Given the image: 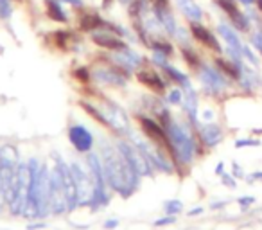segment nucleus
<instances>
[{
  "label": "nucleus",
  "mask_w": 262,
  "mask_h": 230,
  "mask_svg": "<svg viewBox=\"0 0 262 230\" xmlns=\"http://www.w3.org/2000/svg\"><path fill=\"white\" fill-rule=\"evenodd\" d=\"M102 171L108 183L126 196L131 189L137 185V169L131 165L127 157L117 148L104 146L102 148Z\"/></svg>",
  "instance_id": "obj_1"
},
{
  "label": "nucleus",
  "mask_w": 262,
  "mask_h": 230,
  "mask_svg": "<svg viewBox=\"0 0 262 230\" xmlns=\"http://www.w3.org/2000/svg\"><path fill=\"white\" fill-rule=\"evenodd\" d=\"M16 178V150L9 144L0 148V196L11 198Z\"/></svg>",
  "instance_id": "obj_2"
},
{
  "label": "nucleus",
  "mask_w": 262,
  "mask_h": 230,
  "mask_svg": "<svg viewBox=\"0 0 262 230\" xmlns=\"http://www.w3.org/2000/svg\"><path fill=\"white\" fill-rule=\"evenodd\" d=\"M165 132H167L169 140H171V144H172L176 160H180V162H190L192 160L194 140L190 139V135L187 133V130L169 119V121H165Z\"/></svg>",
  "instance_id": "obj_3"
},
{
  "label": "nucleus",
  "mask_w": 262,
  "mask_h": 230,
  "mask_svg": "<svg viewBox=\"0 0 262 230\" xmlns=\"http://www.w3.org/2000/svg\"><path fill=\"white\" fill-rule=\"evenodd\" d=\"M29 187H31V168L29 164H18L16 168V178L13 185V193L9 198L13 214H24L29 200Z\"/></svg>",
  "instance_id": "obj_4"
},
{
  "label": "nucleus",
  "mask_w": 262,
  "mask_h": 230,
  "mask_svg": "<svg viewBox=\"0 0 262 230\" xmlns=\"http://www.w3.org/2000/svg\"><path fill=\"white\" fill-rule=\"evenodd\" d=\"M70 171H72L74 183H76L77 201H79V203H84L86 198L88 200H94V193H95L94 180L90 182L88 173H86V169L83 168V164H79V162H72V164H70Z\"/></svg>",
  "instance_id": "obj_5"
},
{
  "label": "nucleus",
  "mask_w": 262,
  "mask_h": 230,
  "mask_svg": "<svg viewBox=\"0 0 262 230\" xmlns=\"http://www.w3.org/2000/svg\"><path fill=\"white\" fill-rule=\"evenodd\" d=\"M200 79H201V83H203L205 90L214 95L221 94V92L226 90V87H228V81H226L225 74H223L221 70L214 69V67H210V65H203V63H201V67H200Z\"/></svg>",
  "instance_id": "obj_6"
},
{
  "label": "nucleus",
  "mask_w": 262,
  "mask_h": 230,
  "mask_svg": "<svg viewBox=\"0 0 262 230\" xmlns=\"http://www.w3.org/2000/svg\"><path fill=\"white\" fill-rule=\"evenodd\" d=\"M215 2H217L219 8L225 11V15L228 16L232 26L235 27L239 33H250V29H251L250 18H248L246 13L241 11L235 0H215Z\"/></svg>",
  "instance_id": "obj_7"
},
{
  "label": "nucleus",
  "mask_w": 262,
  "mask_h": 230,
  "mask_svg": "<svg viewBox=\"0 0 262 230\" xmlns=\"http://www.w3.org/2000/svg\"><path fill=\"white\" fill-rule=\"evenodd\" d=\"M140 124H142L144 133H146L157 146L167 150L169 155L174 157V150H172V144H171V140H169V135H167V132H165L164 126H160L158 122H155L153 119H149V117H140Z\"/></svg>",
  "instance_id": "obj_8"
},
{
  "label": "nucleus",
  "mask_w": 262,
  "mask_h": 230,
  "mask_svg": "<svg viewBox=\"0 0 262 230\" xmlns=\"http://www.w3.org/2000/svg\"><path fill=\"white\" fill-rule=\"evenodd\" d=\"M190 34L194 36V40H198L201 45H205L207 49L214 52H221L223 47L219 45V40L215 38V34L212 31H208L205 26H201V22H190Z\"/></svg>",
  "instance_id": "obj_9"
},
{
  "label": "nucleus",
  "mask_w": 262,
  "mask_h": 230,
  "mask_svg": "<svg viewBox=\"0 0 262 230\" xmlns=\"http://www.w3.org/2000/svg\"><path fill=\"white\" fill-rule=\"evenodd\" d=\"M92 41H94L95 45H99V47L108 49V51H115V52L124 51V49L127 47L126 41L120 40L119 36H115L110 29H99V31H95V33H92Z\"/></svg>",
  "instance_id": "obj_10"
},
{
  "label": "nucleus",
  "mask_w": 262,
  "mask_h": 230,
  "mask_svg": "<svg viewBox=\"0 0 262 230\" xmlns=\"http://www.w3.org/2000/svg\"><path fill=\"white\" fill-rule=\"evenodd\" d=\"M69 139H70V142H72V146L76 148L77 151H81V153H86V151H90L92 146H94V137H92V133L81 124L70 126Z\"/></svg>",
  "instance_id": "obj_11"
},
{
  "label": "nucleus",
  "mask_w": 262,
  "mask_h": 230,
  "mask_svg": "<svg viewBox=\"0 0 262 230\" xmlns=\"http://www.w3.org/2000/svg\"><path fill=\"white\" fill-rule=\"evenodd\" d=\"M217 33H219V36L226 41V47H232V49H235V51L243 52L244 44L241 41L235 27L230 26V24H226V22H219L217 24Z\"/></svg>",
  "instance_id": "obj_12"
},
{
  "label": "nucleus",
  "mask_w": 262,
  "mask_h": 230,
  "mask_svg": "<svg viewBox=\"0 0 262 230\" xmlns=\"http://www.w3.org/2000/svg\"><path fill=\"white\" fill-rule=\"evenodd\" d=\"M137 77H139L140 83H142L144 87L149 88V90L157 92V94H164V92H165L164 79H162V77L158 76V72H155V70L144 69V70H140V72L137 74Z\"/></svg>",
  "instance_id": "obj_13"
},
{
  "label": "nucleus",
  "mask_w": 262,
  "mask_h": 230,
  "mask_svg": "<svg viewBox=\"0 0 262 230\" xmlns=\"http://www.w3.org/2000/svg\"><path fill=\"white\" fill-rule=\"evenodd\" d=\"M115 59H117V63L122 65L126 70H135L142 65V58H140V56L129 47H126L124 51H117Z\"/></svg>",
  "instance_id": "obj_14"
},
{
  "label": "nucleus",
  "mask_w": 262,
  "mask_h": 230,
  "mask_svg": "<svg viewBox=\"0 0 262 230\" xmlns=\"http://www.w3.org/2000/svg\"><path fill=\"white\" fill-rule=\"evenodd\" d=\"M200 137H201V140H203L205 146L214 148L221 142L225 135H223V130L219 128L217 124H205L200 128Z\"/></svg>",
  "instance_id": "obj_15"
},
{
  "label": "nucleus",
  "mask_w": 262,
  "mask_h": 230,
  "mask_svg": "<svg viewBox=\"0 0 262 230\" xmlns=\"http://www.w3.org/2000/svg\"><path fill=\"white\" fill-rule=\"evenodd\" d=\"M106 20L102 16L95 15V13H86V15L81 16L79 20V29L83 33H95L99 29H106Z\"/></svg>",
  "instance_id": "obj_16"
},
{
  "label": "nucleus",
  "mask_w": 262,
  "mask_h": 230,
  "mask_svg": "<svg viewBox=\"0 0 262 230\" xmlns=\"http://www.w3.org/2000/svg\"><path fill=\"white\" fill-rule=\"evenodd\" d=\"M182 13L190 20V22H201L203 20V9L194 2V0H180L178 2Z\"/></svg>",
  "instance_id": "obj_17"
},
{
  "label": "nucleus",
  "mask_w": 262,
  "mask_h": 230,
  "mask_svg": "<svg viewBox=\"0 0 262 230\" xmlns=\"http://www.w3.org/2000/svg\"><path fill=\"white\" fill-rule=\"evenodd\" d=\"M45 13H47L49 18L54 20V22H61V24L69 22V16L63 11L59 0H45Z\"/></svg>",
  "instance_id": "obj_18"
},
{
  "label": "nucleus",
  "mask_w": 262,
  "mask_h": 230,
  "mask_svg": "<svg viewBox=\"0 0 262 230\" xmlns=\"http://www.w3.org/2000/svg\"><path fill=\"white\" fill-rule=\"evenodd\" d=\"M215 67H217V69L221 70V72L225 74L226 77H230V79L239 81L241 76H243V69H239V67H237L235 63L232 61V59L215 58Z\"/></svg>",
  "instance_id": "obj_19"
},
{
  "label": "nucleus",
  "mask_w": 262,
  "mask_h": 230,
  "mask_svg": "<svg viewBox=\"0 0 262 230\" xmlns=\"http://www.w3.org/2000/svg\"><path fill=\"white\" fill-rule=\"evenodd\" d=\"M183 108L189 113V117L192 122H196L198 117V94L194 92L192 87L185 88V99H183Z\"/></svg>",
  "instance_id": "obj_20"
},
{
  "label": "nucleus",
  "mask_w": 262,
  "mask_h": 230,
  "mask_svg": "<svg viewBox=\"0 0 262 230\" xmlns=\"http://www.w3.org/2000/svg\"><path fill=\"white\" fill-rule=\"evenodd\" d=\"M97 79L101 83H108V85H115V87H122L124 85V77L126 76H120L119 72L115 70H97Z\"/></svg>",
  "instance_id": "obj_21"
},
{
  "label": "nucleus",
  "mask_w": 262,
  "mask_h": 230,
  "mask_svg": "<svg viewBox=\"0 0 262 230\" xmlns=\"http://www.w3.org/2000/svg\"><path fill=\"white\" fill-rule=\"evenodd\" d=\"M79 104H81V108H83L86 113H90L92 117H94L97 122H101V124H102V126H106V128H112V130H113V126H112V122H110V119H106V115H104V113H102V112H99L97 108H94V106H92L90 102H84V101H81Z\"/></svg>",
  "instance_id": "obj_22"
},
{
  "label": "nucleus",
  "mask_w": 262,
  "mask_h": 230,
  "mask_svg": "<svg viewBox=\"0 0 262 230\" xmlns=\"http://www.w3.org/2000/svg\"><path fill=\"white\" fill-rule=\"evenodd\" d=\"M52 38H54L56 45H58L59 49H63V51H67V49H70V41H74V34L70 33V31H54L52 33Z\"/></svg>",
  "instance_id": "obj_23"
},
{
  "label": "nucleus",
  "mask_w": 262,
  "mask_h": 230,
  "mask_svg": "<svg viewBox=\"0 0 262 230\" xmlns=\"http://www.w3.org/2000/svg\"><path fill=\"white\" fill-rule=\"evenodd\" d=\"M162 70H165V72L169 74V77H171V79L174 81V83L183 85V87H185V88H187V87H190V81H189V77H187L183 72H180L178 69H174V67H171V65H169V63H167V65H165Z\"/></svg>",
  "instance_id": "obj_24"
},
{
  "label": "nucleus",
  "mask_w": 262,
  "mask_h": 230,
  "mask_svg": "<svg viewBox=\"0 0 262 230\" xmlns=\"http://www.w3.org/2000/svg\"><path fill=\"white\" fill-rule=\"evenodd\" d=\"M182 54H183V58H185V61L189 63L192 69H200V67H201L200 56H198L196 52L192 51V47H189V45L182 47Z\"/></svg>",
  "instance_id": "obj_25"
},
{
  "label": "nucleus",
  "mask_w": 262,
  "mask_h": 230,
  "mask_svg": "<svg viewBox=\"0 0 262 230\" xmlns=\"http://www.w3.org/2000/svg\"><path fill=\"white\" fill-rule=\"evenodd\" d=\"M13 0H0V18L9 20L13 15Z\"/></svg>",
  "instance_id": "obj_26"
},
{
  "label": "nucleus",
  "mask_w": 262,
  "mask_h": 230,
  "mask_svg": "<svg viewBox=\"0 0 262 230\" xmlns=\"http://www.w3.org/2000/svg\"><path fill=\"white\" fill-rule=\"evenodd\" d=\"M151 45H153L155 51L162 52V54H165V56H171L172 52H174V49H172V45H171V44H167V41L158 40V41H155V44H151Z\"/></svg>",
  "instance_id": "obj_27"
},
{
  "label": "nucleus",
  "mask_w": 262,
  "mask_h": 230,
  "mask_svg": "<svg viewBox=\"0 0 262 230\" xmlns=\"http://www.w3.org/2000/svg\"><path fill=\"white\" fill-rule=\"evenodd\" d=\"M243 56H244V58H246L248 61H250L253 67H258V58L255 56V52L251 51V49L248 47V45H244V47H243Z\"/></svg>",
  "instance_id": "obj_28"
},
{
  "label": "nucleus",
  "mask_w": 262,
  "mask_h": 230,
  "mask_svg": "<svg viewBox=\"0 0 262 230\" xmlns=\"http://www.w3.org/2000/svg\"><path fill=\"white\" fill-rule=\"evenodd\" d=\"M248 146H260V140L258 139H241L235 140V148H248Z\"/></svg>",
  "instance_id": "obj_29"
},
{
  "label": "nucleus",
  "mask_w": 262,
  "mask_h": 230,
  "mask_svg": "<svg viewBox=\"0 0 262 230\" xmlns=\"http://www.w3.org/2000/svg\"><path fill=\"white\" fill-rule=\"evenodd\" d=\"M246 15H248V18H250V22H251V26H257L258 29H262V18H260V15L262 13H257V11H246Z\"/></svg>",
  "instance_id": "obj_30"
},
{
  "label": "nucleus",
  "mask_w": 262,
  "mask_h": 230,
  "mask_svg": "<svg viewBox=\"0 0 262 230\" xmlns=\"http://www.w3.org/2000/svg\"><path fill=\"white\" fill-rule=\"evenodd\" d=\"M165 211H167L169 216L178 214V212L182 211V203H180V201H169V203L165 205Z\"/></svg>",
  "instance_id": "obj_31"
},
{
  "label": "nucleus",
  "mask_w": 262,
  "mask_h": 230,
  "mask_svg": "<svg viewBox=\"0 0 262 230\" xmlns=\"http://www.w3.org/2000/svg\"><path fill=\"white\" fill-rule=\"evenodd\" d=\"M182 101H183V95L178 88H174V90L169 92V102H172V104H180Z\"/></svg>",
  "instance_id": "obj_32"
},
{
  "label": "nucleus",
  "mask_w": 262,
  "mask_h": 230,
  "mask_svg": "<svg viewBox=\"0 0 262 230\" xmlns=\"http://www.w3.org/2000/svg\"><path fill=\"white\" fill-rule=\"evenodd\" d=\"M74 76L77 77L79 81H90V72H88V69H84V67H81V69H77L76 72H74Z\"/></svg>",
  "instance_id": "obj_33"
},
{
  "label": "nucleus",
  "mask_w": 262,
  "mask_h": 230,
  "mask_svg": "<svg viewBox=\"0 0 262 230\" xmlns=\"http://www.w3.org/2000/svg\"><path fill=\"white\" fill-rule=\"evenodd\" d=\"M253 201H255V198L253 196H243V198H239V205L241 207H250V205H253Z\"/></svg>",
  "instance_id": "obj_34"
},
{
  "label": "nucleus",
  "mask_w": 262,
  "mask_h": 230,
  "mask_svg": "<svg viewBox=\"0 0 262 230\" xmlns=\"http://www.w3.org/2000/svg\"><path fill=\"white\" fill-rule=\"evenodd\" d=\"M235 178H244V173H243V169L239 168L237 164H233V173H232Z\"/></svg>",
  "instance_id": "obj_35"
},
{
  "label": "nucleus",
  "mask_w": 262,
  "mask_h": 230,
  "mask_svg": "<svg viewBox=\"0 0 262 230\" xmlns=\"http://www.w3.org/2000/svg\"><path fill=\"white\" fill-rule=\"evenodd\" d=\"M223 182H225L226 185H230V187H235V180H233L232 176L225 175V173H223Z\"/></svg>",
  "instance_id": "obj_36"
},
{
  "label": "nucleus",
  "mask_w": 262,
  "mask_h": 230,
  "mask_svg": "<svg viewBox=\"0 0 262 230\" xmlns=\"http://www.w3.org/2000/svg\"><path fill=\"white\" fill-rule=\"evenodd\" d=\"M167 223H174V216H169V218H165V219H158L155 225H167Z\"/></svg>",
  "instance_id": "obj_37"
},
{
  "label": "nucleus",
  "mask_w": 262,
  "mask_h": 230,
  "mask_svg": "<svg viewBox=\"0 0 262 230\" xmlns=\"http://www.w3.org/2000/svg\"><path fill=\"white\" fill-rule=\"evenodd\" d=\"M63 2H69L74 8H81V6H83V0H63Z\"/></svg>",
  "instance_id": "obj_38"
},
{
  "label": "nucleus",
  "mask_w": 262,
  "mask_h": 230,
  "mask_svg": "<svg viewBox=\"0 0 262 230\" xmlns=\"http://www.w3.org/2000/svg\"><path fill=\"white\" fill-rule=\"evenodd\" d=\"M212 117H214V113H212L210 110H207V112L203 113V119H205V121H212Z\"/></svg>",
  "instance_id": "obj_39"
},
{
  "label": "nucleus",
  "mask_w": 262,
  "mask_h": 230,
  "mask_svg": "<svg viewBox=\"0 0 262 230\" xmlns=\"http://www.w3.org/2000/svg\"><path fill=\"white\" fill-rule=\"evenodd\" d=\"M250 180H258V182H262V171H257V173H253V176H251Z\"/></svg>",
  "instance_id": "obj_40"
},
{
  "label": "nucleus",
  "mask_w": 262,
  "mask_h": 230,
  "mask_svg": "<svg viewBox=\"0 0 262 230\" xmlns=\"http://www.w3.org/2000/svg\"><path fill=\"white\" fill-rule=\"evenodd\" d=\"M241 4L243 6H246V8H250V6H253L255 4V0H239Z\"/></svg>",
  "instance_id": "obj_41"
},
{
  "label": "nucleus",
  "mask_w": 262,
  "mask_h": 230,
  "mask_svg": "<svg viewBox=\"0 0 262 230\" xmlns=\"http://www.w3.org/2000/svg\"><path fill=\"white\" fill-rule=\"evenodd\" d=\"M201 212H203V208L198 207V208H194V211H190L189 214H190V216H194V214H201Z\"/></svg>",
  "instance_id": "obj_42"
},
{
  "label": "nucleus",
  "mask_w": 262,
  "mask_h": 230,
  "mask_svg": "<svg viewBox=\"0 0 262 230\" xmlns=\"http://www.w3.org/2000/svg\"><path fill=\"white\" fill-rule=\"evenodd\" d=\"M255 6H257V11L262 13V0H255Z\"/></svg>",
  "instance_id": "obj_43"
},
{
  "label": "nucleus",
  "mask_w": 262,
  "mask_h": 230,
  "mask_svg": "<svg viewBox=\"0 0 262 230\" xmlns=\"http://www.w3.org/2000/svg\"><path fill=\"white\" fill-rule=\"evenodd\" d=\"M223 169H225V164H219L217 169H215V173H217V175H223Z\"/></svg>",
  "instance_id": "obj_44"
},
{
  "label": "nucleus",
  "mask_w": 262,
  "mask_h": 230,
  "mask_svg": "<svg viewBox=\"0 0 262 230\" xmlns=\"http://www.w3.org/2000/svg\"><path fill=\"white\" fill-rule=\"evenodd\" d=\"M106 226H108V228H112V226H117V221H108V223H106Z\"/></svg>",
  "instance_id": "obj_45"
},
{
  "label": "nucleus",
  "mask_w": 262,
  "mask_h": 230,
  "mask_svg": "<svg viewBox=\"0 0 262 230\" xmlns=\"http://www.w3.org/2000/svg\"><path fill=\"white\" fill-rule=\"evenodd\" d=\"M102 2H104V6H106V8H108V6H110V2H112V0H102Z\"/></svg>",
  "instance_id": "obj_46"
},
{
  "label": "nucleus",
  "mask_w": 262,
  "mask_h": 230,
  "mask_svg": "<svg viewBox=\"0 0 262 230\" xmlns=\"http://www.w3.org/2000/svg\"><path fill=\"white\" fill-rule=\"evenodd\" d=\"M15 2H22V0H15Z\"/></svg>",
  "instance_id": "obj_47"
},
{
  "label": "nucleus",
  "mask_w": 262,
  "mask_h": 230,
  "mask_svg": "<svg viewBox=\"0 0 262 230\" xmlns=\"http://www.w3.org/2000/svg\"><path fill=\"white\" fill-rule=\"evenodd\" d=\"M178 2H180V0H178Z\"/></svg>",
  "instance_id": "obj_48"
}]
</instances>
